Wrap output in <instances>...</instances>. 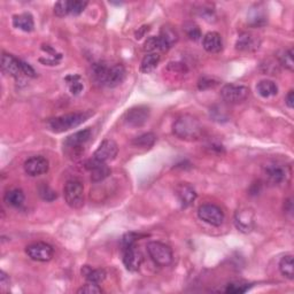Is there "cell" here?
<instances>
[{"label":"cell","instance_id":"1","mask_svg":"<svg viewBox=\"0 0 294 294\" xmlns=\"http://www.w3.org/2000/svg\"><path fill=\"white\" fill-rule=\"evenodd\" d=\"M172 132L182 141L193 142L202 137L204 127L197 117L192 116V115H183L173 123Z\"/></svg>","mask_w":294,"mask_h":294},{"label":"cell","instance_id":"2","mask_svg":"<svg viewBox=\"0 0 294 294\" xmlns=\"http://www.w3.org/2000/svg\"><path fill=\"white\" fill-rule=\"evenodd\" d=\"M90 113H70L61 115L49 121V127L53 132L61 133L70 129L77 128L90 117Z\"/></svg>","mask_w":294,"mask_h":294},{"label":"cell","instance_id":"3","mask_svg":"<svg viewBox=\"0 0 294 294\" xmlns=\"http://www.w3.org/2000/svg\"><path fill=\"white\" fill-rule=\"evenodd\" d=\"M91 136H92V131H91V129L88 128L67 137L64 143V147L66 149L67 155L71 158L80 156L81 154L84 152V147L86 146V144L90 142Z\"/></svg>","mask_w":294,"mask_h":294},{"label":"cell","instance_id":"4","mask_svg":"<svg viewBox=\"0 0 294 294\" xmlns=\"http://www.w3.org/2000/svg\"><path fill=\"white\" fill-rule=\"evenodd\" d=\"M147 252L152 261L159 267H168L172 263L173 254L169 246L160 242L147 244Z\"/></svg>","mask_w":294,"mask_h":294},{"label":"cell","instance_id":"5","mask_svg":"<svg viewBox=\"0 0 294 294\" xmlns=\"http://www.w3.org/2000/svg\"><path fill=\"white\" fill-rule=\"evenodd\" d=\"M65 200L70 208L79 209L84 205V187L77 180H70L66 183L64 189Z\"/></svg>","mask_w":294,"mask_h":294},{"label":"cell","instance_id":"6","mask_svg":"<svg viewBox=\"0 0 294 294\" xmlns=\"http://www.w3.org/2000/svg\"><path fill=\"white\" fill-rule=\"evenodd\" d=\"M249 89L245 85L226 84L221 90V97L228 104H240L248 98Z\"/></svg>","mask_w":294,"mask_h":294},{"label":"cell","instance_id":"7","mask_svg":"<svg viewBox=\"0 0 294 294\" xmlns=\"http://www.w3.org/2000/svg\"><path fill=\"white\" fill-rule=\"evenodd\" d=\"M198 216L206 223L213 226H221L224 222V213L219 206L213 204H205L198 209Z\"/></svg>","mask_w":294,"mask_h":294},{"label":"cell","instance_id":"8","mask_svg":"<svg viewBox=\"0 0 294 294\" xmlns=\"http://www.w3.org/2000/svg\"><path fill=\"white\" fill-rule=\"evenodd\" d=\"M26 253L29 258L37 262H47L52 260L54 255V249L46 243H33L27 246Z\"/></svg>","mask_w":294,"mask_h":294},{"label":"cell","instance_id":"9","mask_svg":"<svg viewBox=\"0 0 294 294\" xmlns=\"http://www.w3.org/2000/svg\"><path fill=\"white\" fill-rule=\"evenodd\" d=\"M149 115H151V110L147 106H136L127 110V113L124 114V122L129 127L139 128L148 121Z\"/></svg>","mask_w":294,"mask_h":294},{"label":"cell","instance_id":"10","mask_svg":"<svg viewBox=\"0 0 294 294\" xmlns=\"http://www.w3.org/2000/svg\"><path fill=\"white\" fill-rule=\"evenodd\" d=\"M255 215L249 207H240L234 214V224L237 229L243 233H248L254 228Z\"/></svg>","mask_w":294,"mask_h":294},{"label":"cell","instance_id":"11","mask_svg":"<svg viewBox=\"0 0 294 294\" xmlns=\"http://www.w3.org/2000/svg\"><path fill=\"white\" fill-rule=\"evenodd\" d=\"M264 175H266L267 181L270 184L279 185L283 184L284 182H286L290 172H288L287 168L284 167L283 165L271 163V165H268L264 168Z\"/></svg>","mask_w":294,"mask_h":294},{"label":"cell","instance_id":"12","mask_svg":"<svg viewBox=\"0 0 294 294\" xmlns=\"http://www.w3.org/2000/svg\"><path fill=\"white\" fill-rule=\"evenodd\" d=\"M50 163L44 156H32L25 162V171L31 177L44 175L49 171Z\"/></svg>","mask_w":294,"mask_h":294},{"label":"cell","instance_id":"13","mask_svg":"<svg viewBox=\"0 0 294 294\" xmlns=\"http://www.w3.org/2000/svg\"><path fill=\"white\" fill-rule=\"evenodd\" d=\"M119 153L117 144L115 143L112 139H106L103 143L100 144L97 151L94 152L93 158L101 162H109L113 161L116 158Z\"/></svg>","mask_w":294,"mask_h":294},{"label":"cell","instance_id":"14","mask_svg":"<svg viewBox=\"0 0 294 294\" xmlns=\"http://www.w3.org/2000/svg\"><path fill=\"white\" fill-rule=\"evenodd\" d=\"M85 168L91 172V180L94 183L106 180L112 172L105 162H101L94 158L85 163Z\"/></svg>","mask_w":294,"mask_h":294},{"label":"cell","instance_id":"15","mask_svg":"<svg viewBox=\"0 0 294 294\" xmlns=\"http://www.w3.org/2000/svg\"><path fill=\"white\" fill-rule=\"evenodd\" d=\"M260 45H261V40L252 32L240 33L236 42V49L240 52H254L260 49Z\"/></svg>","mask_w":294,"mask_h":294},{"label":"cell","instance_id":"16","mask_svg":"<svg viewBox=\"0 0 294 294\" xmlns=\"http://www.w3.org/2000/svg\"><path fill=\"white\" fill-rule=\"evenodd\" d=\"M175 194L183 208H187V207L193 205L197 199V191L193 186L187 184V183H180L175 189Z\"/></svg>","mask_w":294,"mask_h":294},{"label":"cell","instance_id":"17","mask_svg":"<svg viewBox=\"0 0 294 294\" xmlns=\"http://www.w3.org/2000/svg\"><path fill=\"white\" fill-rule=\"evenodd\" d=\"M143 263V255L137 249L136 246L123 249V264L127 270L131 272H136L141 268Z\"/></svg>","mask_w":294,"mask_h":294},{"label":"cell","instance_id":"18","mask_svg":"<svg viewBox=\"0 0 294 294\" xmlns=\"http://www.w3.org/2000/svg\"><path fill=\"white\" fill-rule=\"evenodd\" d=\"M127 76V70H125L123 65H113L108 67L107 74H106L104 85L108 88H115V86L123 83Z\"/></svg>","mask_w":294,"mask_h":294},{"label":"cell","instance_id":"19","mask_svg":"<svg viewBox=\"0 0 294 294\" xmlns=\"http://www.w3.org/2000/svg\"><path fill=\"white\" fill-rule=\"evenodd\" d=\"M2 70L5 74L18 79V77L22 75L21 60L17 59L15 56H13L12 54L4 53L2 57Z\"/></svg>","mask_w":294,"mask_h":294},{"label":"cell","instance_id":"20","mask_svg":"<svg viewBox=\"0 0 294 294\" xmlns=\"http://www.w3.org/2000/svg\"><path fill=\"white\" fill-rule=\"evenodd\" d=\"M202 46L208 53H220L223 50V41L219 32L211 31L205 35L202 40Z\"/></svg>","mask_w":294,"mask_h":294},{"label":"cell","instance_id":"21","mask_svg":"<svg viewBox=\"0 0 294 294\" xmlns=\"http://www.w3.org/2000/svg\"><path fill=\"white\" fill-rule=\"evenodd\" d=\"M159 38H160L163 49H165V52H167L177 43L178 33L173 28L166 26V27H162L160 35H159Z\"/></svg>","mask_w":294,"mask_h":294},{"label":"cell","instance_id":"22","mask_svg":"<svg viewBox=\"0 0 294 294\" xmlns=\"http://www.w3.org/2000/svg\"><path fill=\"white\" fill-rule=\"evenodd\" d=\"M13 26L14 28L20 29L22 31L31 32L35 29V22H33V17L31 14L29 13H22L18 15L13 16Z\"/></svg>","mask_w":294,"mask_h":294},{"label":"cell","instance_id":"23","mask_svg":"<svg viewBox=\"0 0 294 294\" xmlns=\"http://www.w3.org/2000/svg\"><path fill=\"white\" fill-rule=\"evenodd\" d=\"M82 275H83L88 283L93 284H100L106 278V271L104 269H92L89 266H84L82 268Z\"/></svg>","mask_w":294,"mask_h":294},{"label":"cell","instance_id":"24","mask_svg":"<svg viewBox=\"0 0 294 294\" xmlns=\"http://www.w3.org/2000/svg\"><path fill=\"white\" fill-rule=\"evenodd\" d=\"M25 199H26L25 193H23V191L20 189L9 190L5 193L4 197V201L6 202V205L14 207V208L21 207L23 205V202H25Z\"/></svg>","mask_w":294,"mask_h":294},{"label":"cell","instance_id":"25","mask_svg":"<svg viewBox=\"0 0 294 294\" xmlns=\"http://www.w3.org/2000/svg\"><path fill=\"white\" fill-rule=\"evenodd\" d=\"M257 90L259 94L263 98L273 97V95H276L278 93L277 84L270 80H263L261 82H259L257 85Z\"/></svg>","mask_w":294,"mask_h":294},{"label":"cell","instance_id":"26","mask_svg":"<svg viewBox=\"0 0 294 294\" xmlns=\"http://www.w3.org/2000/svg\"><path fill=\"white\" fill-rule=\"evenodd\" d=\"M160 55L158 53H147V54L143 57L141 64V71L144 74H149L156 68L159 62H160Z\"/></svg>","mask_w":294,"mask_h":294},{"label":"cell","instance_id":"27","mask_svg":"<svg viewBox=\"0 0 294 294\" xmlns=\"http://www.w3.org/2000/svg\"><path fill=\"white\" fill-rule=\"evenodd\" d=\"M279 270H281L284 277L292 281L294 278V263L292 255H285V257L282 258L281 262H279Z\"/></svg>","mask_w":294,"mask_h":294},{"label":"cell","instance_id":"28","mask_svg":"<svg viewBox=\"0 0 294 294\" xmlns=\"http://www.w3.org/2000/svg\"><path fill=\"white\" fill-rule=\"evenodd\" d=\"M156 142V136L152 132L141 134L132 141V145L142 148H151Z\"/></svg>","mask_w":294,"mask_h":294},{"label":"cell","instance_id":"29","mask_svg":"<svg viewBox=\"0 0 294 294\" xmlns=\"http://www.w3.org/2000/svg\"><path fill=\"white\" fill-rule=\"evenodd\" d=\"M65 81L67 82V85H68L71 94L79 95L84 89V85L82 83L80 75H68L65 79Z\"/></svg>","mask_w":294,"mask_h":294},{"label":"cell","instance_id":"30","mask_svg":"<svg viewBox=\"0 0 294 294\" xmlns=\"http://www.w3.org/2000/svg\"><path fill=\"white\" fill-rule=\"evenodd\" d=\"M108 67L109 66H107V64H105V62H97V64L92 65V76L95 82L104 85V81L106 74H107Z\"/></svg>","mask_w":294,"mask_h":294},{"label":"cell","instance_id":"31","mask_svg":"<svg viewBox=\"0 0 294 294\" xmlns=\"http://www.w3.org/2000/svg\"><path fill=\"white\" fill-rule=\"evenodd\" d=\"M144 51L147 53H158V52H165L163 49L162 43L160 41V38L158 37H149L148 40L144 44ZM159 54V53H158Z\"/></svg>","mask_w":294,"mask_h":294},{"label":"cell","instance_id":"32","mask_svg":"<svg viewBox=\"0 0 294 294\" xmlns=\"http://www.w3.org/2000/svg\"><path fill=\"white\" fill-rule=\"evenodd\" d=\"M38 194H40L43 200H45L47 202L54 201L57 198L56 192L54 190H52L47 184L40 185V187H38Z\"/></svg>","mask_w":294,"mask_h":294},{"label":"cell","instance_id":"33","mask_svg":"<svg viewBox=\"0 0 294 294\" xmlns=\"http://www.w3.org/2000/svg\"><path fill=\"white\" fill-rule=\"evenodd\" d=\"M184 30L186 32V36L190 38L191 41H199L201 38V30L194 22H186L184 25Z\"/></svg>","mask_w":294,"mask_h":294},{"label":"cell","instance_id":"34","mask_svg":"<svg viewBox=\"0 0 294 294\" xmlns=\"http://www.w3.org/2000/svg\"><path fill=\"white\" fill-rule=\"evenodd\" d=\"M279 62L283 67H285L286 69L290 71H293L294 69V61H293V50L290 49L285 52L282 53V55H279Z\"/></svg>","mask_w":294,"mask_h":294},{"label":"cell","instance_id":"35","mask_svg":"<svg viewBox=\"0 0 294 294\" xmlns=\"http://www.w3.org/2000/svg\"><path fill=\"white\" fill-rule=\"evenodd\" d=\"M249 288L248 284L245 283H231L225 288L226 293H231V294H242L247 292Z\"/></svg>","mask_w":294,"mask_h":294},{"label":"cell","instance_id":"36","mask_svg":"<svg viewBox=\"0 0 294 294\" xmlns=\"http://www.w3.org/2000/svg\"><path fill=\"white\" fill-rule=\"evenodd\" d=\"M86 6H88V2H82V0L69 2V14L70 15H80L81 13H83Z\"/></svg>","mask_w":294,"mask_h":294},{"label":"cell","instance_id":"37","mask_svg":"<svg viewBox=\"0 0 294 294\" xmlns=\"http://www.w3.org/2000/svg\"><path fill=\"white\" fill-rule=\"evenodd\" d=\"M138 238H139V236H137L136 233H133V232L125 233L122 238V250L136 246V242H137Z\"/></svg>","mask_w":294,"mask_h":294},{"label":"cell","instance_id":"38","mask_svg":"<svg viewBox=\"0 0 294 294\" xmlns=\"http://www.w3.org/2000/svg\"><path fill=\"white\" fill-rule=\"evenodd\" d=\"M54 13L59 17L69 15V2H57L54 6Z\"/></svg>","mask_w":294,"mask_h":294},{"label":"cell","instance_id":"39","mask_svg":"<svg viewBox=\"0 0 294 294\" xmlns=\"http://www.w3.org/2000/svg\"><path fill=\"white\" fill-rule=\"evenodd\" d=\"M103 292V290L98 286V284H93V283H88L86 285L82 286L77 293L80 294H99Z\"/></svg>","mask_w":294,"mask_h":294},{"label":"cell","instance_id":"40","mask_svg":"<svg viewBox=\"0 0 294 294\" xmlns=\"http://www.w3.org/2000/svg\"><path fill=\"white\" fill-rule=\"evenodd\" d=\"M219 84L218 81H215L213 79H208V77H204L199 81L198 86H199L200 90H207V89H213L216 85Z\"/></svg>","mask_w":294,"mask_h":294},{"label":"cell","instance_id":"41","mask_svg":"<svg viewBox=\"0 0 294 294\" xmlns=\"http://www.w3.org/2000/svg\"><path fill=\"white\" fill-rule=\"evenodd\" d=\"M21 70H22V75L23 76L31 77V79H33V77H36L35 69H33L30 65L27 64V62H25V61H22V60H21Z\"/></svg>","mask_w":294,"mask_h":294},{"label":"cell","instance_id":"42","mask_svg":"<svg viewBox=\"0 0 294 294\" xmlns=\"http://www.w3.org/2000/svg\"><path fill=\"white\" fill-rule=\"evenodd\" d=\"M285 104L287 105L288 108H293L294 107V91L291 90L290 92L287 93L286 98H285Z\"/></svg>","mask_w":294,"mask_h":294},{"label":"cell","instance_id":"43","mask_svg":"<svg viewBox=\"0 0 294 294\" xmlns=\"http://www.w3.org/2000/svg\"><path fill=\"white\" fill-rule=\"evenodd\" d=\"M0 283H2L3 288H5V286L9 285V278L7 277V275L5 273L4 271L0 272Z\"/></svg>","mask_w":294,"mask_h":294},{"label":"cell","instance_id":"44","mask_svg":"<svg viewBox=\"0 0 294 294\" xmlns=\"http://www.w3.org/2000/svg\"><path fill=\"white\" fill-rule=\"evenodd\" d=\"M149 30V27L148 26H144L142 27L141 29H139V31L136 32V40H141V38L144 37V35H145L146 31Z\"/></svg>","mask_w":294,"mask_h":294}]
</instances>
